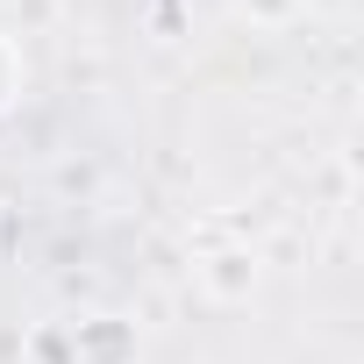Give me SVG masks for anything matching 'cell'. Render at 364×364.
Segmentation results:
<instances>
[{
	"label": "cell",
	"mask_w": 364,
	"mask_h": 364,
	"mask_svg": "<svg viewBox=\"0 0 364 364\" xmlns=\"http://www.w3.org/2000/svg\"><path fill=\"white\" fill-rule=\"evenodd\" d=\"M193 279H200V293H208V300L236 307V300H250V293H257V257H250V250H208V257L193 264Z\"/></svg>",
	"instance_id": "6da1fadb"
},
{
	"label": "cell",
	"mask_w": 364,
	"mask_h": 364,
	"mask_svg": "<svg viewBox=\"0 0 364 364\" xmlns=\"http://www.w3.org/2000/svg\"><path fill=\"white\" fill-rule=\"evenodd\" d=\"M236 8H243L257 29H279V22H293V15H300V0H236Z\"/></svg>",
	"instance_id": "7a4b0ae2"
},
{
	"label": "cell",
	"mask_w": 364,
	"mask_h": 364,
	"mask_svg": "<svg viewBox=\"0 0 364 364\" xmlns=\"http://www.w3.org/2000/svg\"><path fill=\"white\" fill-rule=\"evenodd\" d=\"M15 93H22V58H15V43L0 36V114L15 107Z\"/></svg>",
	"instance_id": "3957f363"
}]
</instances>
